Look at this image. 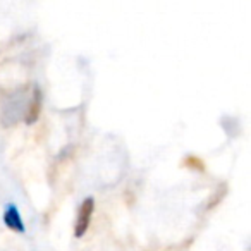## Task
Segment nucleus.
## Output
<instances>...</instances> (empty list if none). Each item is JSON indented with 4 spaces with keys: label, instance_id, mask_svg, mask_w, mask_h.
<instances>
[{
    "label": "nucleus",
    "instance_id": "nucleus-3",
    "mask_svg": "<svg viewBox=\"0 0 251 251\" xmlns=\"http://www.w3.org/2000/svg\"><path fill=\"white\" fill-rule=\"evenodd\" d=\"M42 103H43V95L40 86H33V91L29 95V101H28V108H26V115H25V122L26 124H35L38 121L40 114H42Z\"/></svg>",
    "mask_w": 251,
    "mask_h": 251
},
{
    "label": "nucleus",
    "instance_id": "nucleus-4",
    "mask_svg": "<svg viewBox=\"0 0 251 251\" xmlns=\"http://www.w3.org/2000/svg\"><path fill=\"white\" fill-rule=\"evenodd\" d=\"M4 224L9 227V229L16 230L19 234H25L26 232V226H25V220H23L21 213H19L18 206L14 203H9L5 205L4 210Z\"/></svg>",
    "mask_w": 251,
    "mask_h": 251
},
{
    "label": "nucleus",
    "instance_id": "nucleus-2",
    "mask_svg": "<svg viewBox=\"0 0 251 251\" xmlns=\"http://www.w3.org/2000/svg\"><path fill=\"white\" fill-rule=\"evenodd\" d=\"M95 212V200L91 196L84 198L81 201L79 208H77V217H76V226H74V234L76 237H83L86 234L88 227H90L91 217Z\"/></svg>",
    "mask_w": 251,
    "mask_h": 251
},
{
    "label": "nucleus",
    "instance_id": "nucleus-1",
    "mask_svg": "<svg viewBox=\"0 0 251 251\" xmlns=\"http://www.w3.org/2000/svg\"><path fill=\"white\" fill-rule=\"evenodd\" d=\"M29 95L31 93H28V86H21L2 97V101H0V121H2V124L14 126L18 121L25 119Z\"/></svg>",
    "mask_w": 251,
    "mask_h": 251
}]
</instances>
